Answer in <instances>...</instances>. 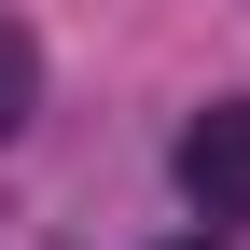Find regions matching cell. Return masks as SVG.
Instances as JSON below:
<instances>
[{
    "instance_id": "cell-1",
    "label": "cell",
    "mask_w": 250,
    "mask_h": 250,
    "mask_svg": "<svg viewBox=\"0 0 250 250\" xmlns=\"http://www.w3.org/2000/svg\"><path fill=\"white\" fill-rule=\"evenodd\" d=\"M181 195L195 223H250V98H208L181 125Z\"/></svg>"
},
{
    "instance_id": "cell-2",
    "label": "cell",
    "mask_w": 250,
    "mask_h": 250,
    "mask_svg": "<svg viewBox=\"0 0 250 250\" xmlns=\"http://www.w3.org/2000/svg\"><path fill=\"white\" fill-rule=\"evenodd\" d=\"M28 98H42V56H28V28H0V139L28 125Z\"/></svg>"
}]
</instances>
